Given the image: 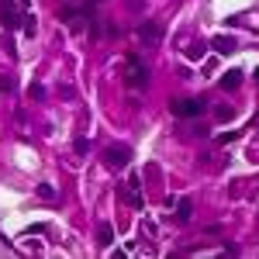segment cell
I'll return each mask as SVG.
<instances>
[{"label": "cell", "instance_id": "cell-1", "mask_svg": "<svg viewBox=\"0 0 259 259\" xmlns=\"http://www.w3.org/2000/svg\"><path fill=\"white\" fill-rule=\"evenodd\" d=\"M149 80H152V69H149V62H145L142 56H125V83L131 87V90H145L149 87Z\"/></svg>", "mask_w": 259, "mask_h": 259}, {"label": "cell", "instance_id": "cell-2", "mask_svg": "<svg viewBox=\"0 0 259 259\" xmlns=\"http://www.w3.org/2000/svg\"><path fill=\"white\" fill-rule=\"evenodd\" d=\"M169 111L176 118H197V114H204V97H173Z\"/></svg>", "mask_w": 259, "mask_h": 259}, {"label": "cell", "instance_id": "cell-3", "mask_svg": "<svg viewBox=\"0 0 259 259\" xmlns=\"http://www.w3.org/2000/svg\"><path fill=\"white\" fill-rule=\"evenodd\" d=\"M131 145H107V149H104V163L111 166V169H128V163H131Z\"/></svg>", "mask_w": 259, "mask_h": 259}, {"label": "cell", "instance_id": "cell-4", "mask_svg": "<svg viewBox=\"0 0 259 259\" xmlns=\"http://www.w3.org/2000/svg\"><path fill=\"white\" fill-rule=\"evenodd\" d=\"M166 38V31H163V24H156V21H142L138 24V42L142 45H149V49H156L159 42Z\"/></svg>", "mask_w": 259, "mask_h": 259}, {"label": "cell", "instance_id": "cell-5", "mask_svg": "<svg viewBox=\"0 0 259 259\" xmlns=\"http://www.w3.org/2000/svg\"><path fill=\"white\" fill-rule=\"evenodd\" d=\"M0 21H4V28L7 31H14L24 18L18 14V0H0Z\"/></svg>", "mask_w": 259, "mask_h": 259}, {"label": "cell", "instance_id": "cell-6", "mask_svg": "<svg viewBox=\"0 0 259 259\" xmlns=\"http://www.w3.org/2000/svg\"><path fill=\"white\" fill-rule=\"evenodd\" d=\"M121 197L135 207V211H142L145 207V201H142V183H138V176H131L128 180V190H121Z\"/></svg>", "mask_w": 259, "mask_h": 259}, {"label": "cell", "instance_id": "cell-7", "mask_svg": "<svg viewBox=\"0 0 259 259\" xmlns=\"http://www.w3.org/2000/svg\"><path fill=\"white\" fill-rule=\"evenodd\" d=\"M211 49H214V56H232L235 52V38H232V35H214Z\"/></svg>", "mask_w": 259, "mask_h": 259}, {"label": "cell", "instance_id": "cell-8", "mask_svg": "<svg viewBox=\"0 0 259 259\" xmlns=\"http://www.w3.org/2000/svg\"><path fill=\"white\" fill-rule=\"evenodd\" d=\"M169 204L176 207L173 214H176L180 221H190V214H194V201H190V197H176V201H169Z\"/></svg>", "mask_w": 259, "mask_h": 259}, {"label": "cell", "instance_id": "cell-9", "mask_svg": "<svg viewBox=\"0 0 259 259\" xmlns=\"http://www.w3.org/2000/svg\"><path fill=\"white\" fill-rule=\"evenodd\" d=\"M239 87H242V69H228L225 76H221V90L232 93V90H239Z\"/></svg>", "mask_w": 259, "mask_h": 259}, {"label": "cell", "instance_id": "cell-10", "mask_svg": "<svg viewBox=\"0 0 259 259\" xmlns=\"http://www.w3.org/2000/svg\"><path fill=\"white\" fill-rule=\"evenodd\" d=\"M97 242H100V245L114 242V225H111V221H100V225H97Z\"/></svg>", "mask_w": 259, "mask_h": 259}, {"label": "cell", "instance_id": "cell-11", "mask_svg": "<svg viewBox=\"0 0 259 259\" xmlns=\"http://www.w3.org/2000/svg\"><path fill=\"white\" fill-rule=\"evenodd\" d=\"M232 114H235V111H232L228 104H218V107H214V118H218V121H232Z\"/></svg>", "mask_w": 259, "mask_h": 259}, {"label": "cell", "instance_id": "cell-12", "mask_svg": "<svg viewBox=\"0 0 259 259\" xmlns=\"http://www.w3.org/2000/svg\"><path fill=\"white\" fill-rule=\"evenodd\" d=\"M0 93H14V76L11 73H0Z\"/></svg>", "mask_w": 259, "mask_h": 259}, {"label": "cell", "instance_id": "cell-13", "mask_svg": "<svg viewBox=\"0 0 259 259\" xmlns=\"http://www.w3.org/2000/svg\"><path fill=\"white\" fill-rule=\"evenodd\" d=\"M21 28H24V35H35V31H38V24H35V14H24Z\"/></svg>", "mask_w": 259, "mask_h": 259}, {"label": "cell", "instance_id": "cell-14", "mask_svg": "<svg viewBox=\"0 0 259 259\" xmlns=\"http://www.w3.org/2000/svg\"><path fill=\"white\" fill-rule=\"evenodd\" d=\"M239 138V128H232V131H221L218 135V145H228V142H235Z\"/></svg>", "mask_w": 259, "mask_h": 259}, {"label": "cell", "instance_id": "cell-15", "mask_svg": "<svg viewBox=\"0 0 259 259\" xmlns=\"http://www.w3.org/2000/svg\"><path fill=\"white\" fill-rule=\"evenodd\" d=\"M38 197L52 201V197H56V187H52V183H38Z\"/></svg>", "mask_w": 259, "mask_h": 259}, {"label": "cell", "instance_id": "cell-16", "mask_svg": "<svg viewBox=\"0 0 259 259\" xmlns=\"http://www.w3.org/2000/svg\"><path fill=\"white\" fill-rule=\"evenodd\" d=\"M28 93H31V97H35V100H42V97H45V87H42V83H38V80H35V83H31V87H28Z\"/></svg>", "mask_w": 259, "mask_h": 259}, {"label": "cell", "instance_id": "cell-17", "mask_svg": "<svg viewBox=\"0 0 259 259\" xmlns=\"http://www.w3.org/2000/svg\"><path fill=\"white\" fill-rule=\"evenodd\" d=\"M59 97H62V100H73V97H76V90H73L69 83H62V87H59Z\"/></svg>", "mask_w": 259, "mask_h": 259}, {"label": "cell", "instance_id": "cell-18", "mask_svg": "<svg viewBox=\"0 0 259 259\" xmlns=\"http://www.w3.org/2000/svg\"><path fill=\"white\" fill-rule=\"evenodd\" d=\"M214 69H218V56H207V59H204V73H207V76H211V73H214Z\"/></svg>", "mask_w": 259, "mask_h": 259}, {"label": "cell", "instance_id": "cell-19", "mask_svg": "<svg viewBox=\"0 0 259 259\" xmlns=\"http://www.w3.org/2000/svg\"><path fill=\"white\" fill-rule=\"evenodd\" d=\"M45 232H49L45 225H28V228H24V235H45Z\"/></svg>", "mask_w": 259, "mask_h": 259}, {"label": "cell", "instance_id": "cell-20", "mask_svg": "<svg viewBox=\"0 0 259 259\" xmlns=\"http://www.w3.org/2000/svg\"><path fill=\"white\" fill-rule=\"evenodd\" d=\"M73 149H76V152H80V156H83V152H87V149H90V142H87V138H76V142H73Z\"/></svg>", "mask_w": 259, "mask_h": 259}, {"label": "cell", "instance_id": "cell-21", "mask_svg": "<svg viewBox=\"0 0 259 259\" xmlns=\"http://www.w3.org/2000/svg\"><path fill=\"white\" fill-rule=\"evenodd\" d=\"M187 56H190V59H201V56H204V45H190V52H187Z\"/></svg>", "mask_w": 259, "mask_h": 259}]
</instances>
